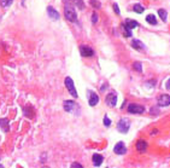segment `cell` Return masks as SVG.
<instances>
[{
	"instance_id": "cell-29",
	"label": "cell",
	"mask_w": 170,
	"mask_h": 168,
	"mask_svg": "<svg viewBox=\"0 0 170 168\" xmlns=\"http://www.w3.org/2000/svg\"><path fill=\"white\" fill-rule=\"evenodd\" d=\"M71 167H80V168H82V165L81 163H77V162H74V163L71 165Z\"/></svg>"
},
{
	"instance_id": "cell-9",
	"label": "cell",
	"mask_w": 170,
	"mask_h": 168,
	"mask_svg": "<svg viewBox=\"0 0 170 168\" xmlns=\"http://www.w3.org/2000/svg\"><path fill=\"white\" fill-rule=\"evenodd\" d=\"M80 53L83 57H92V56H94V51H93L89 46L82 45V46H80Z\"/></svg>"
},
{
	"instance_id": "cell-26",
	"label": "cell",
	"mask_w": 170,
	"mask_h": 168,
	"mask_svg": "<svg viewBox=\"0 0 170 168\" xmlns=\"http://www.w3.org/2000/svg\"><path fill=\"white\" fill-rule=\"evenodd\" d=\"M97 22H98V15L94 12V13L92 15V23H93V24H95Z\"/></svg>"
},
{
	"instance_id": "cell-12",
	"label": "cell",
	"mask_w": 170,
	"mask_h": 168,
	"mask_svg": "<svg viewBox=\"0 0 170 168\" xmlns=\"http://www.w3.org/2000/svg\"><path fill=\"white\" fill-rule=\"evenodd\" d=\"M124 28H128V29H134V28H136L139 27V23L136 21H134V20H129V18H127L124 21Z\"/></svg>"
},
{
	"instance_id": "cell-28",
	"label": "cell",
	"mask_w": 170,
	"mask_h": 168,
	"mask_svg": "<svg viewBox=\"0 0 170 168\" xmlns=\"http://www.w3.org/2000/svg\"><path fill=\"white\" fill-rule=\"evenodd\" d=\"M114 11L117 13V15H121V11H120V7H118V5H117L116 3L114 4Z\"/></svg>"
},
{
	"instance_id": "cell-22",
	"label": "cell",
	"mask_w": 170,
	"mask_h": 168,
	"mask_svg": "<svg viewBox=\"0 0 170 168\" xmlns=\"http://www.w3.org/2000/svg\"><path fill=\"white\" fill-rule=\"evenodd\" d=\"M134 69L138 72V73H141L142 72V67H141V62H135L134 63Z\"/></svg>"
},
{
	"instance_id": "cell-24",
	"label": "cell",
	"mask_w": 170,
	"mask_h": 168,
	"mask_svg": "<svg viewBox=\"0 0 170 168\" xmlns=\"http://www.w3.org/2000/svg\"><path fill=\"white\" fill-rule=\"evenodd\" d=\"M146 86H147V87H155L156 86V80H150L148 82H146Z\"/></svg>"
},
{
	"instance_id": "cell-4",
	"label": "cell",
	"mask_w": 170,
	"mask_h": 168,
	"mask_svg": "<svg viewBox=\"0 0 170 168\" xmlns=\"http://www.w3.org/2000/svg\"><path fill=\"white\" fill-rule=\"evenodd\" d=\"M65 86H67V88H68V91H69V93L71 94L73 97H75V98L79 97L77 92H76V88H75L74 81H73L71 78H65Z\"/></svg>"
},
{
	"instance_id": "cell-8",
	"label": "cell",
	"mask_w": 170,
	"mask_h": 168,
	"mask_svg": "<svg viewBox=\"0 0 170 168\" xmlns=\"http://www.w3.org/2000/svg\"><path fill=\"white\" fill-rule=\"evenodd\" d=\"M114 151L115 154L117 155H124L127 152V146H126V144L123 143V142H120V143H117L115 148H114Z\"/></svg>"
},
{
	"instance_id": "cell-2",
	"label": "cell",
	"mask_w": 170,
	"mask_h": 168,
	"mask_svg": "<svg viewBox=\"0 0 170 168\" xmlns=\"http://www.w3.org/2000/svg\"><path fill=\"white\" fill-rule=\"evenodd\" d=\"M64 110L71 114H79L80 105L77 103H75L74 101H65L64 102Z\"/></svg>"
},
{
	"instance_id": "cell-14",
	"label": "cell",
	"mask_w": 170,
	"mask_h": 168,
	"mask_svg": "<svg viewBox=\"0 0 170 168\" xmlns=\"http://www.w3.org/2000/svg\"><path fill=\"white\" fill-rule=\"evenodd\" d=\"M136 149L139 152H145L146 150H147V143L145 140H139L136 143Z\"/></svg>"
},
{
	"instance_id": "cell-13",
	"label": "cell",
	"mask_w": 170,
	"mask_h": 168,
	"mask_svg": "<svg viewBox=\"0 0 170 168\" xmlns=\"http://www.w3.org/2000/svg\"><path fill=\"white\" fill-rule=\"evenodd\" d=\"M92 161H93V165L99 167V166H101L103 161H104V157L101 155H99V154H94V155H93V157H92Z\"/></svg>"
},
{
	"instance_id": "cell-23",
	"label": "cell",
	"mask_w": 170,
	"mask_h": 168,
	"mask_svg": "<svg viewBox=\"0 0 170 168\" xmlns=\"http://www.w3.org/2000/svg\"><path fill=\"white\" fill-rule=\"evenodd\" d=\"M91 5L93 7H97V9H100V6H101V4L99 0H91Z\"/></svg>"
},
{
	"instance_id": "cell-11",
	"label": "cell",
	"mask_w": 170,
	"mask_h": 168,
	"mask_svg": "<svg viewBox=\"0 0 170 168\" xmlns=\"http://www.w3.org/2000/svg\"><path fill=\"white\" fill-rule=\"evenodd\" d=\"M47 13H48V16H50L53 21L59 20V13H58V11H57L56 9H53L52 6H48V7H47Z\"/></svg>"
},
{
	"instance_id": "cell-5",
	"label": "cell",
	"mask_w": 170,
	"mask_h": 168,
	"mask_svg": "<svg viewBox=\"0 0 170 168\" xmlns=\"http://www.w3.org/2000/svg\"><path fill=\"white\" fill-rule=\"evenodd\" d=\"M144 111H145V108L142 105H140V104L133 103L128 105V113L130 114H142Z\"/></svg>"
},
{
	"instance_id": "cell-16",
	"label": "cell",
	"mask_w": 170,
	"mask_h": 168,
	"mask_svg": "<svg viewBox=\"0 0 170 168\" xmlns=\"http://www.w3.org/2000/svg\"><path fill=\"white\" fill-rule=\"evenodd\" d=\"M146 22L150 24H157V18L155 15H147L146 16Z\"/></svg>"
},
{
	"instance_id": "cell-10",
	"label": "cell",
	"mask_w": 170,
	"mask_h": 168,
	"mask_svg": "<svg viewBox=\"0 0 170 168\" xmlns=\"http://www.w3.org/2000/svg\"><path fill=\"white\" fill-rule=\"evenodd\" d=\"M158 105L159 107L170 105V96L169 94H162V96L158 97Z\"/></svg>"
},
{
	"instance_id": "cell-21",
	"label": "cell",
	"mask_w": 170,
	"mask_h": 168,
	"mask_svg": "<svg viewBox=\"0 0 170 168\" xmlns=\"http://www.w3.org/2000/svg\"><path fill=\"white\" fill-rule=\"evenodd\" d=\"M74 4H75L80 10H83V9H85V4H83V1H82V0H74Z\"/></svg>"
},
{
	"instance_id": "cell-7",
	"label": "cell",
	"mask_w": 170,
	"mask_h": 168,
	"mask_svg": "<svg viewBox=\"0 0 170 168\" xmlns=\"http://www.w3.org/2000/svg\"><path fill=\"white\" fill-rule=\"evenodd\" d=\"M88 103L91 107H95L99 103V96L93 91H88Z\"/></svg>"
},
{
	"instance_id": "cell-17",
	"label": "cell",
	"mask_w": 170,
	"mask_h": 168,
	"mask_svg": "<svg viewBox=\"0 0 170 168\" xmlns=\"http://www.w3.org/2000/svg\"><path fill=\"white\" fill-rule=\"evenodd\" d=\"M133 9H134V11H135V13H142L144 10H145V7L142 6L141 4H135Z\"/></svg>"
},
{
	"instance_id": "cell-15",
	"label": "cell",
	"mask_w": 170,
	"mask_h": 168,
	"mask_svg": "<svg viewBox=\"0 0 170 168\" xmlns=\"http://www.w3.org/2000/svg\"><path fill=\"white\" fill-rule=\"evenodd\" d=\"M132 46L135 50L138 51H141V50H145V45L140 41V40H133V43H132Z\"/></svg>"
},
{
	"instance_id": "cell-30",
	"label": "cell",
	"mask_w": 170,
	"mask_h": 168,
	"mask_svg": "<svg viewBox=\"0 0 170 168\" xmlns=\"http://www.w3.org/2000/svg\"><path fill=\"white\" fill-rule=\"evenodd\" d=\"M167 88H168V90H170V79L167 81Z\"/></svg>"
},
{
	"instance_id": "cell-6",
	"label": "cell",
	"mask_w": 170,
	"mask_h": 168,
	"mask_svg": "<svg viewBox=\"0 0 170 168\" xmlns=\"http://www.w3.org/2000/svg\"><path fill=\"white\" fill-rule=\"evenodd\" d=\"M105 102H106V104L109 107H116V104H117V94L115 93V92H111V93H109L106 96V98H105Z\"/></svg>"
},
{
	"instance_id": "cell-20",
	"label": "cell",
	"mask_w": 170,
	"mask_h": 168,
	"mask_svg": "<svg viewBox=\"0 0 170 168\" xmlns=\"http://www.w3.org/2000/svg\"><path fill=\"white\" fill-rule=\"evenodd\" d=\"M12 3H13V0H0V4H1L4 7L11 6V4H12Z\"/></svg>"
},
{
	"instance_id": "cell-1",
	"label": "cell",
	"mask_w": 170,
	"mask_h": 168,
	"mask_svg": "<svg viewBox=\"0 0 170 168\" xmlns=\"http://www.w3.org/2000/svg\"><path fill=\"white\" fill-rule=\"evenodd\" d=\"M64 15H65V18L70 22H77V13H76L75 9L73 7V5L70 3H67L65 6H64Z\"/></svg>"
},
{
	"instance_id": "cell-19",
	"label": "cell",
	"mask_w": 170,
	"mask_h": 168,
	"mask_svg": "<svg viewBox=\"0 0 170 168\" xmlns=\"http://www.w3.org/2000/svg\"><path fill=\"white\" fill-rule=\"evenodd\" d=\"M0 126L4 128V131H9V121L6 119H1V120H0Z\"/></svg>"
},
{
	"instance_id": "cell-25",
	"label": "cell",
	"mask_w": 170,
	"mask_h": 168,
	"mask_svg": "<svg viewBox=\"0 0 170 168\" xmlns=\"http://www.w3.org/2000/svg\"><path fill=\"white\" fill-rule=\"evenodd\" d=\"M104 125L106 126V127H109V126L111 125V120H110L108 116H105V117H104Z\"/></svg>"
},
{
	"instance_id": "cell-3",
	"label": "cell",
	"mask_w": 170,
	"mask_h": 168,
	"mask_svg": "<svg viewBox=\"0 0 170 168\" xmlns=\"http://www.w3.org/2000/svg\"><path fill=\"white\" fill-rule=\"evenodd\" d=\"M129 127H130V122H129V120L126 117L121 119L118 121V125H117V128H118V131L121 133H127L128 130H129Z\"/></svg>"
},
{
	"instance_id": "cell-27",
	"label": "cell",
	"mask_w": 170,
	"mask_h": 168,
	"mask_svg": "<svg viewBox=\"0 0 170 168\" xmlns=\"http://www.w3.org/2000/svg\"><path fill=\"white\" fill-rule=\"evenodd\" d=\"M124 35H126L127 38L132 36V29H128V28H124Z\"/></svg>"
},
{
	"instance_id": "cell-18",
	"label": "cell",
	"mask_w": 170,
	"mask_h": 168,
	"mask_svg": "<svg viewBox=\"0 0 170 168\" xmlns=\"http://www.w3.org/2000/svg\"><path fill=\"white\" fill-rule=\"evenodd\" d=\"M158 15H159V17H161V18H162V21H164V22H165L167 21V11L165 10H164V9H159V10H158Z\"/></svg>"
},
{
	"instance_id": "cell-31",
	"label": "cell",
	"mask_w": 170,
	"mask_h": 168,
	"mask_svg": "<svg viewBox=\"0 0 170 168\" xmlns=\"http://www.w3.org/2000/svg\"><path fill=\"white\" fill-rule=\"evenodd\" d=\"M106 87H108V84H105V85H103V86H101V92H104V90H105V88H106Z\"/></svg>"
}]
</instances>
